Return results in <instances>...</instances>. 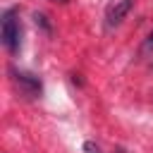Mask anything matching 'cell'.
I'll return each mask as SVG.
<instances>
[{"label":"cell","instance_id":"cell-5","mask_svg":"<svg viewBox=\"0 0 153 153\" xmlns=\"http://www.w3.org/2000/svg\"><path fill=\"white\" fill-rule=\"evenodd\" d=\"M60 2H65V0H60Z\"/></svg>","mask_w":153,"mask_h":153},{"label":"cell","instance_id":"cell-3","mask_svg":"<svg viewBox=\"0 0 153 153\" xmlns=\"http://www.w3.org/2000/svg\"><path fill=\"white\" fill-rule=\"evenodd\" d=\"M131 10H134V0H117V2L108 10V14H105V24H108V29L122 24L124 17H127Z\"/></svg>","mask_w":153,"mask_h":153},{"label":"cell","instance_id":"cell-1","mask_svg":"<svg viewBox=\"0 0 153 153\" xmlns=\"http://www.w3.org/2000/svg\"><path fill=\"white\" fill-rule=\"evenodd\" d=\"M2 45L12 55L19 53V45H22V26L17 22V12L14 10H5V14H2Z\"/></svg>","mask_w":153,"mask_h":153},{"label":"cell","instance_id":"cell-4","mask_svg":"<svg viewBox=\"0 0 153 153\" xmlns=\"http://www.w3.org/2000/svg\"><path fill=\"white\" fill-rule=\"evenodd\" d=\"M139 55L141 57H148V55H153V31L143 38V43H141V50H139Z\"/></svg>","mask_w":153,"mask_h":153},{"label":"cell","instance_id":"cell-2","mask_svg":"<svg viewBox=\"0 0 153 153\" xmlns=\"http://www.w3.org/2000/svg\"><path fill=\"white\" fill-rule=\"evenodd\" d=\"M12 74V81H14V86L26 96V98H38L41 96V81L33 76V74H26V72H17V69H12L10 72Z\"/></svg>","mask_w":153,"mask_h":153}]
</instances>
